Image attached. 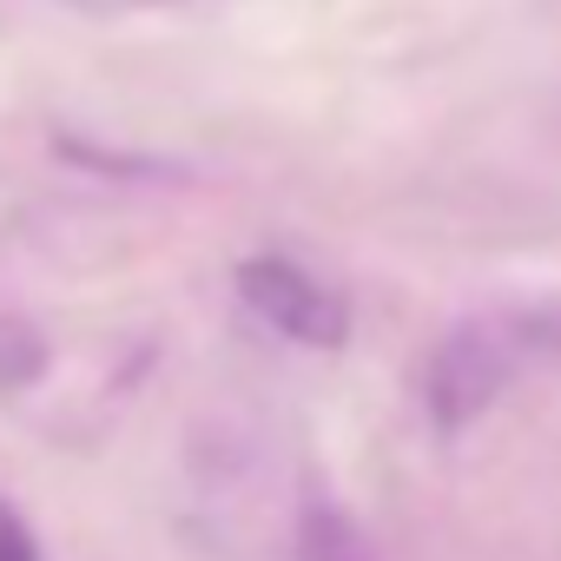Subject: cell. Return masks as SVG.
I'll use <instances>...</instances> for the list:
<instances>
[{"instance_id":"6da1fadb","label":"cell","mask_w":561,"mask_h":561,"mask_svg":"<svg viewBox=\"0 0 561 561\" xmlns=\"http://www.w3.org/2000/svg\"><path fill=\"white\" fill-rule=\"evenodd\" d=\"M238 298L251 318H264L277 337H291L305 351H344V337H351V305L277 251H257L238 264Z\"/></svg>"},{"instance_id":"7a4b0ae2","label":"cell","mask_w":561,"mask_h":561,"mask_svg":"<svg viewBox=\"0 0 561 561\" xmlns=\"http://www.w3.org/2000/svg\"><path fill=\"white\" fill-rule=\"evenodd\" d=\"M515 377V344L495 331V324H462L436 344L430 370H423V403H430V423L443 436L469 430Z\"/></svg>"},{"instance_id":"3957f363","label":"cell","mask_w":561,"mask_h":561,"mask_svg":"<svg viewBox=\"0 0 561 561\" xmlns=\"http://www.w3.org/2000/svg\"><path fill=\"white\" fill-rule=\"evenodd\" d=\"M298 561H377L364 522L337 508L331 495H305L298 508Z\"/></svg>"},{"instance_id":"277c9868","label":"cell","mask_w":561,"mask_h":561,"mask_svg":"<svg viewBox=\"0 0 561 561\" xmlns=\"http://www.w3.org/2000/svg\"><path fill=\"white\" fill-rule=\"evenodd\" d=\"M47 364L41 331H27L21 318H0V383H34Z\"/></svg>"},{"instance_id":"5b68a950","label":"cell","mask_w":561,"mask_h":561,"mask_svg":"<svg viewBox=\"0 0 561 561\" xmlns=\"http://www.w3.org/2000/svg\"><path fill=\"white\" fill-rule=\"evenodd\" d=\"M0 561H41V541H34V528L21 522L14 502H0Z\"/></svg>"},{"instance_id":"8992f818","label":"cell","mask_w":561,"mask_h":561,"mask_svg":"<svg viewBox=\"0 0 561 561\" xmlns=\"http://www.w3.org/2000/svg\"><path fill=\"white\" fill-rule=\"evenodd\" d=\"M67 8H87V14H139V8H165V0H67Z\"/></svg>"}]
</instances>
